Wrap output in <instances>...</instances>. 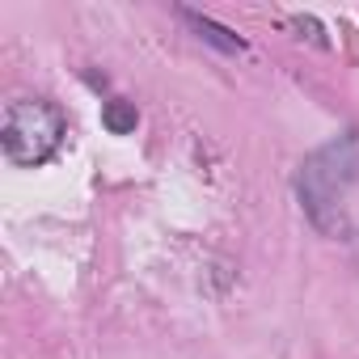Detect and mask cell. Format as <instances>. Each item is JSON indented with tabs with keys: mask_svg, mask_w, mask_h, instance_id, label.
<instances>
[{
	"mask_svg": "<svg viewBox=\"0 0 359 359\" xmlns=\"http://www.w3.org/2000/svg\"><path fill=\"white\" fill-rule=\"evenodd\" d=\"M68 135V118L55 102L47 97H18L5 110V127H0V144H5V156L22 169L47 165L60 144Z\"/></svg>",
	"mask_w": 359,
	"mask_h": 359,
	"instance_id": "cell-2",
	"label": "cell"
},
{
	"mask_svg": "<svg viewBox=\"0 0 359 359\" xmlns=\"http://www.w3.org/2000/svg\"><path fill=\"white\" fill-rule=\"evenodd\" d=\"M135 123H140L135 102L114 97V102H106V106H102V127H106L110 135H131V131H135Z\"/></svg>",
	"mask_w": 359,
	"mask_h": 359,
	"instance_id": "cell-4",
	"label": "cell"
},
{
	"mask_svg": "<svg viewBox=\"0 0 359 359\" xmlns=\"http://www.w3.org/2000/svg\"><path fill=\"white\" fill-rule=\"evenodd\" d=\"M182 18H187V22H191V26L199 30V39H208L212 47H220V51H229V55H233V51H245V43H241V39H237L233 30L216 26L212 18H199V13H191V9H182Z\"/></svg>",
	"mask_w": 359,
	"mask_h": 359,
	"instance_id": "cell-3",
	"label": "cell"
},
{
	"mask_svg": "<svg viewBox=\"0 0 359 359\" xmlns=\"http://www.w3.org/2000/svg\"><path fill=\"white\" fill-rule=\"evenodd\" d=\"M355 173H359V140L355 135H342V140L317 148L300 165L296 191H300L304 212L313 216L317 229H325V233L342 229V195L355 182Z\"/></svg>",
	"mask_w": 359,
	"mask_h": 359,
	"instance_id": "cell-1",
	"label": "cell"
}]
</instances>
